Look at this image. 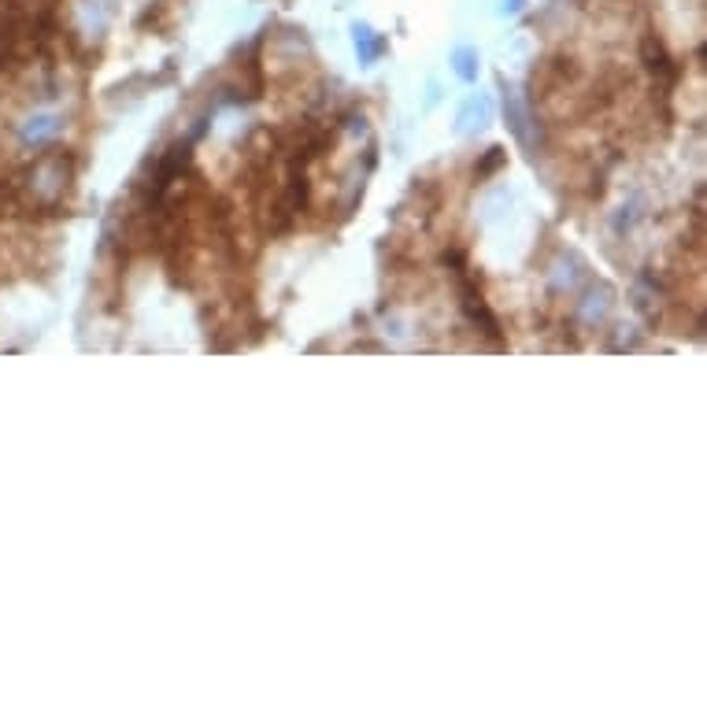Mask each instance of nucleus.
Listing matches in <instances>:
<instances>
[{
    "label": "nucleus",
    "mask_w": 707,
    "mask_h": 707,
    "mask_svg": "<svg viewBox=\"0 0 707 707\" xmlns=\"http://www.w3.org/2000/svg\"><path fill=\"white\" fill-rule=\"evenodd\" d=\"M60 130V119H52V115H38V119H30V123L23 127V141L27 145H38V141H46L52 138Z\"/></svg>",
    "instance_id": "obj_1"
},
{
    "label": "nucleus",
    "mask_w": 707,
    "mask_h": 707,
    "mask_svg": "<svg viewBox=\"0 0 707 707\" xmlns=\"http://www.w3.org/2000/svg\"><path fill=\"white\" fill-rule=\"evenodd\" d=\"M356 49H360V60H363V63H374V60L382 57L385 41H382V38H374V30H371V27H356Z\"/></svg>",
    "instance_id": "obj_2"
},
{
    "label": "nucleus",
    "mask_w": 707,
    "mask_h": 707,
    "mask_svg": "<svg viewBox=\"0 0 707 707\" xmlns=\"http://www.w3.org/2000/svg\"><path fill=\"white\" fill-rule=\"evenodd\" d=\"M474 60H478V52H474V49H456V57H452V63H456V74H459L463 82L478 79V68H474Z\"/></svg>",
    "instance_id": "obj_3"
},
{
    "label": "nucleus",
    "mask_w": 707,
    "mask_h": 707,
    "mask_svg": "<svg viewBox=\"0 0 707 707\" xmlns=\"http://www.w3.org/2000/svg\"><path fill=\"white\" fill-rule=\"evenodd\" d=\"M501 163H504V149H489V160L482 163L478 174H489L493 168H501Z\"/></svg>",
    "instance_id": "obj_4"
},
{
    "label": "nucleus",
    "mask_w": 707,
    "mask_h": 707,
    "mask_svg": "<svg viewBox=\"0 0 707 707\" xmlns=\"http://www.w3.org/2000/svg\"><path fill=\"white\" fill-rule=\"evenodd\" d=\"M518 4H523V0H504V12H518Z\"/></svg>",
    "instance_id": "obj_5"
}]
</instances>
